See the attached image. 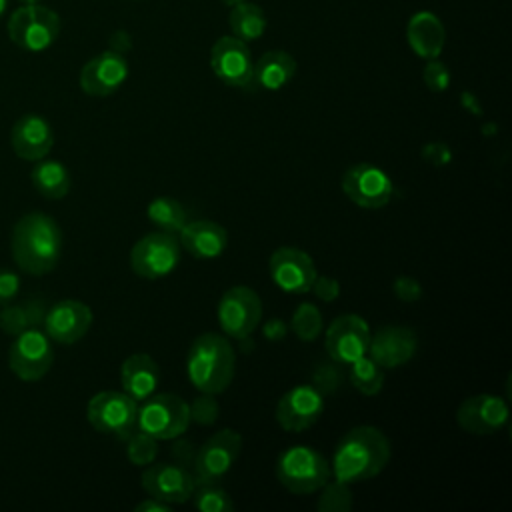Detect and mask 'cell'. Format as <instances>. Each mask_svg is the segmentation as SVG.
I'll use <instances>...</instances> for the list:
<instances>
[{
  "label": "cell",
  "instance_id": "1",
  "mask_svg": "<svg viewBox=\"0 0 512 512\" xmlns=\"http://www.w3.org/2000/svg\"><path fill=\"white\" fill-rule=\"evenodd\" d=\"M390 460V440L374 426H356L348 430L332 456L330 472L346 484L366 482L378 476Z\"/></svg>",
  "mask_w": 512,
  "mask_h": 512
},
{
  "label": "cell",
  "instance_id": "2",
  "mask_svg": "<svg viewBox=\"0 0 512 512\" xmlns=\"http://www.w3.org/2000/svg\"><path fill=\"white\" fill-rule=\"evenodd\" d=\"M62 232L54 218L30 212L12 230V256L20 270L40 276L48 274L60 260Z\"/></svg>",
  "mask_w": 512,
  "mask_h": 512
},
{
  "label": "cell",
  "instance_id": "3",
  "mask_svg": "<svg viewBox=\"0 0 512 512\" xmlns=\"http://www.w3.org/2000/svg\"><path fill=\"white\" fill-rule=\"evenodd\" d=\"M236 354L230 342L216 332L196 336L188 350L186 372L196 390L204 394L224 392L234 378Z\"/></svg>",
  "mask_w": 512,
  "mask_h": 512
},
{
  "label": "cell",
  "instance_id": "4",
  "mask_svg": "<svg viewBox=\"0 0 512 512\" xmlns=\"http://www.w3.org/2000/svg\"><path fill=\"white\" fill-rule=\"evenodd\" d=\"M330 476V462L312 446H290L276 462V478L292 494L318 492Z\"/></svg>",
  "mask_w": 512,
  "mask_h": 512
},
{
  "label": "cell",
  "instance_id": "5",
  "mask_svg": "<svg viewBox=\"0 0 512 512\" xmlns=\"http://www.w3.org/2000/svg\"><path fill=\"white\" fill-rule=\"evenodd\" d=\"M188 402L176 394L160 392L138 402L136 428L156 440H174L190 426Z\"/></svg>",
  "mask_w": 512,
  "mask_h": 512
},
{
  "label": "cell",
  "instance_id": "6",
  "mask_svg": "<svg viewBox=\"0 0 512 512\" xmlns=\"http://www.w3.org/2000/svg\"><path fill=\"white\" fill-rule=\"evenodd\" d=\"M6 30L16 46L28 52H40L52 46L58 38L60 16L48 6L24 4L10 14Z\"/></svg>",
  "mask_w": 512,
  "mask_h": 512
},
{
  "label": "cell",
  "instance_id": "7",
  "mask_svg": "<svg viewBox=\"0 0 512 512\" xmlns=\"http://www.w3.org/2000/svg\"><path fill=\"white\" fill-rule=\"evenodd\" d=\"M180 262V242L170 232H152L136 240L130 250V268L136 276L158 280L176 270Z\"/></svg>",
  "mask_w": 512,
  "mask_h": 512
},
{
  "label": "cell",
  "instance_id": "8",
  "mask_svg": "<svg viewBox=\"0 0 512 512\" xmlns=\"http://www.w3.org/2000/svg\"><path fill=\"white\" fill-rule=\"evenodd\" d=\"M138 402L126 392L104 390L90 398L86 416L94 430L126 440L136 430Z\"/></svg>",
  "mask_w": 512,
  "mask_h": 512
},
{
  "label": "cell",
  "instance_id": "9",
  "mask_svg": "<svg viewBox=\"0 0 512 512\" xmlns=\"http://www.w3.org/2000/svg\"><path fill=\"white\" fill-rule=\"evenodd\" d=\"M262 320V300L250 286L228 288L218 302V324L230 338L250 336Z\"/></svg>",
  "mask_w": 512,
  "mask_h": 512
},
{
  "label": "cell",
  "instance_id": "10",
  "mask_svg": "<svg viewBox=\"0 0 512 512\" xmlns=\"http://www.w3.org/2000/svg\"><path fill=\"white\" fill-rule=\"evenodd\" d=\"M54 362L52 340L40 328H30L14 336L8 352L10 370L26 382H36L50 370Z\"/></svg>",
  "mask_w": 512,
  "mask_h": 512
},
{
  "label": "cell",
  "instance_id": "11",
  "mask_svg": "<svg viewBox=\"0 0 512 512\" xmlns=\"http://www.w3.org/2000/svg\"><path fill=\"white\" fill-rule=\"evenodd\" d=\"M240 450H242V436L236 430L224 428L214 432L196 450L194 464H192L196 484L222 480L238 460Z\"/></svg>",
  "mask_w": 512,
  "mask_h": 512
},
{
  "label": "cell",
  "instance_id": "12",
  "mask_svg": "<svg viewBox=\"0 0 512 512\" xmlns=\"http://www.w3.org/2000/svg\"><path fill=\"white\" fill-rule=\"evenodd\" d=\"M342 190L346 198L352 200L356 206L378 210L392 200L394 184L380 166L370 162H358L344 172Z\"/></svg>",
  "mask_w": 512,
  "mask_h": 512
},
{
  "label": "cell",
  "instance_id": "13",
  "mask_svg": "<svg viewBox=\"0 0 512 512\" xmlns=\"http://www.w3.org/2000/svg\"><path fill=\"white\" fill-rule=\"evenodd\" d=\"M370 328L358 314H342L334 318L326 330V352L340 364H352L368 354Z\"/></svg>",
  "mask_w": 512,
  "mask_h": 512
},
{
  "label": "cell",
  "instance_id": "14",
  "mask_svg": "<svg viewBox=\"0 0 512 512\" xmlns=\"http://www.w3.org/2000/svg\"><path fill=\"white\" fill-rule=\"evenodd\" d=\"M142 488L148 496L166 504H184L196 488V478L178 462H152L142 472Z\"/></svg>",
  "mask_w": 512,
  "mask_h": 512
},
{
  "label": "cell",
  "instance_id": "15",
  "mask_svg": "<svg viewBox=\"0 0 512 512\" xmlns=\"http://www.w3.org/2000/svg\"><path fill=\"white\" fill-rule=\"evenodd\" d=\"M268 270L272 282L288 294L308 292L318 274L310 254L294 246H282L274 250L268 260Z\"/></svg>",
  "mask_w": 512,
  "mask_h": 512
},
{
  "label": "cell",
  "instance_id": "16",
  "mask_svg": "<svg viewBox=\"0 0 512 512\" xmlns=\"http://www.w3.org/2000/svg\"><path fill=\"white\" fill-rule=\"evenodd\" d=\"M322 412V392L310 384H298L280 396L276 404V422L288 432H302L314 426Z\"/></svg>",
  "mask_w": 512,
  "mask_h": 512
},
{
  "label": "cell",
  "instance_id": "17",
  "mask_svg": "<svg viewBox=\"0 0 512 512\" xmlns=\"http://www.w3.org/2000/svg\"><path fill=\"white\" fill-rule=\"evenodd\" d=\"M212 72L228 86L250 88L254 60L246 42L236 36H222L210 50Z\"/></svg>",
  "mask_w": 512,
  "mask_h": 512
},
{
  "label": "cell",
  "instance_id": "18",
  "mask_svg": "<svg viewBox=\"0 0 512 512\" xmlns=\"http://www.w3.org/2000/svg\"><path fill=\"white\" fill-rule=\"evenodd\" d=\"M508 404L494 394H476L466 398L456 412V422L462 430L476 436L500 432L508 422Z\"/></svg>",
  "mask_w": 512,
  "mask_h": 512
},
{
  "label": "cell",
  "instance_id": "19",
  "mask_svg": "<svg viewBox=\"0 0 512 512\" xmlns=\"http://www.w3.org/2000/svg\"><path fill=\"white\" fill-rule=\"evenodd\" d=\"M128 78V62L120 52L106 50L90 58L80 70V88L88 96L104 98L114 94Z\"/></svg>",
  "mask_w": 512,
  "mask_h": 512
},
{
  "label": "cell",
  "instance_id": "20",
  "mask_svg": "<svg viewBox=\"0 0 512 512\" xmlns=\"http://www.w3.org/2000/svg\"><path fill=\"white\" fill-rule=\"evenodd\" d=\"M92 324V310L80 300H60L44 316V332L58 344L82 340Z\"/></svg>",
  "mask_w": 512,
  "mask_h": 512
},
{
  "label": "cell",
  "instance_id": "21",
  "mask_svg": "<svg viewBox=\"0 0 512 512\" xmlns=\"http://www.w3.org/2000/svg\"><path fill=\"white\" fill-rule=\"evenodd\" d=\"M418 348L416 334L406 326H384L370 336L368 356L382 368H396L406 364Z\"/></svg>",
  "mask_w": 512,
  "mask_h": 512
},
{
  "label": "cell",
  "instance_id": "22",
  "mask_svg": "<svg viewBox=\"0 0 512 512\" xmlns=\"http://www.w3.org/2000/svg\"><path fill=\"white\" fill-rule=\"evenodd\" d=\"M180 248L198 260L218 258L228 246V232L214 220H192L178 232Z\"/></svg>",
  "mask_w": 512,
  "mask_h": 512
},
{
  "label": "cell",
  "instance_id": "23",
  "mask_svg": "<svg viewBox=\"0 0 512 512\" xmlns=\"http://www.w3.org/2000/svg\"><path fill=\"white\" fill-rule=\"evenodd\" d=\"M12 148L16 156L22 160H40L46 158L54 144V134L50 124L38 116V114H26L22 116L10 134Z\"/></svg>",
  "mask_w": 512,
  "mask_h": 512
},
{
  "label": "cell",
  "instance_id": "24",
  "mask_svg": "<svg viewBox=\"0 0 512 512\" xmlns=\"http://www.w3.org/2000/svg\"><path fill=\"white\" fill-rule=\"evenodd\" d=\"M122 392H126L136 402L152 396L160 382V368L156 360L146 352L130 354L120 368Z\"/></svg>",
  "mask_w": 512,
  "mask_h": 512
},
{
  "label": "cell",
  "instance_id": "25",
  "mask_svg": "<svg viewBox=\"0 0 512 512\" xmlns=\"http://www.w3.org/2000/svg\"><path fill=\"white\" fill-rule=\"evenodd\" d=\"M406 38L410 48L426 60H434L440 56L444 42H446V30L438 16L432 12H418L410 18L406 28Z\"/></svg>",
  "mask_w": 512,
  "mask_h": 512
},
{
  "label": "cell",
  "instance_id": "26",
  "mask_svg": "<svg viewBox=\"0 0 512 512\" xmlns=\"http://www.w3.org/2000/svg\"><path fill=\"white\" fill-rule=\"evenodd\" d=\"M296 74V60L284 50H270L254 62L250 86L262 90H280Z\"/></svg>",
  "mask_w": 512,
  "mask_h": 512
},
{
  "label": "cell",
  "instance_id": "27",
  "mask_svg": "<svg viewBox=\"0 0 512 512\" xmlns=\"http://www.w3.org/2000/svg\"><path fill=\"white\" fill-rule=\"evenodd\" d=\"M44 316H46V306L42 300H24V302H8L6 306H2L0 312V328L10 334L16 336L24 330L30 328H38L40 324H44Z\"/></svg>",
  "mask_w": 512,
  "mask_h": 512
},
{
  "label": "cell",
  "instance_id": "28",
  "mask_svg": "<svg viewBox=\"0 0 512 512\" xmlns=\"http://www.w3.org/2000/svg\"><path fill=\"white\" fill-rule=\"evenodd\" d=\"M32 184L44 198L60 200L70 190V172L58 160L40 158L32 170Z\"/></svg>",
  "mask_w": 512,
  "mask_h": 512
},
{
  "label": "cell",
  "instance_id": "29",
  "mask_svg": "<svg viewBox=\"0 0 512 512\" xmlns=\"http://www.w3.org/2000/svg\"><path fill=\"white\" fill-rule=\"evenodd\" d=\"M230 28L234 36L242 42H252L260 38L266 30V16L260 6L248 4V2H238L232 6L230 12Z\"/></svg>",
  "mask_w": 512,
  "mask_h": 512
},
{
  "label": "cell",
  "instance_id": "30",
  "mask_svg": "<svg viewBox=\"0 0 512 512\" xmlns=\"http://www.w3.org/2000/svg\"><path fill=\"white\" fill-rule=\"evenodd\" d=\"M146 216L160 232H170V234H178L182 226L188 222L184 206L170 196L154 198L146 208Z\"/></svg>",
  "mask_w": 512,
  "mask_h": 512
},
{
  "label": "cell",
  "instance_id": "31",
  "mask_svg": "<svg viewBox=\"0 0 512 512\" xmlns=\"http://www.w3.org/2000/svg\"><path fill=\"white\" fill-rule=\"evenodd\" d=\"M348 366H350V382L358 392H362L366 396H374L382 390L384 368L378 362H374L368 354L354 360Z\"/></svg>",
  "mask_w": 512,
  "mask_h": 512
},
{
  "label": "cell",
  "instance_id": "32",
  "mask_svg": "<svg viewBox=\"0 0 512 512\" xmlns=\"http://www.w3.org/2000/svg\"><path fill=\"white\" fill-rule=\"evenodd\" d=\"M190 498L192 504L202 512H230L234 508L232 498L224 488L218 486V482L196 484Z\"/></svg>",
  "mask_w": 512,
  "mask_h": 512
},
{
  "label": "cell",
  "instance_id": "33",
  "mask_svg": "<svg viewBox=\"0 0 512 512\" xmlns=\"http://www.w3.org/2000/svg\"><path fill=\"white\" fill-rule=\"evenodd\" d=\"M290 326H292V332L300 340H304V342L316 340L322 332V312H320V308L312 302L300 304L292 314Z\"/></svg>",
  "mask_w": 512,
  "mask_h": 512
},
{
  "label": "cell",
  "instance_id": "34",
  "mask_svg": "<svg viewBox=\"0 0 512 512\" xmlns=\"http://www.w3.org/2000/svg\"><path fill=\"white\" fill-rule=\"evenodd\" d=\"M320 490L322 492L316 502V508L320 512H348L354 504L350 484L342 480H336V478L332 482L328 480Z\"/></svg>",
  "mask_w": 512,
  "mask_h": 512
},
{
  "label": "cell",
  "instance_id": "35",
  "mask_svg": "<svg viewBox=\"0 0 512 512\" xmlns=\"http://www.w3.org/2000/svg\"><path fill=\"white\" fill-rule=\"evenodd\" d=\"M126 456L134 466H148L158 456V440L136 428L126 438Z\"/></svg>",
  "mask_w": 512,
  "mask_h": 512
},
{
  "label": "cell",
  "instance_id": "36",
  "mask_svg": "<svg viewBox=\"0 0 512 512\" xmlns=\"http://www.w3.org/2000/svg\"><path fill=\"white\" fill-rule=\"evenodd\" d=\"M188 408H190V420H194L202 426L214 424L218 418V412H220V406H218L214 394H204V392L192 404H188Z\"/></svg>",
  "mask_w": 512,
  "mask_h": 512
},
{
  "label": "cell",
  "instance_id": "37",
  "mask_svg": "<svg viewBox=\"0 0 512 512\" xmlns=\"http://www.w3.org/2000/svg\"><path fill=\"white\" fill-rule=\"evenodd\" d=\"M424 82L430 90L442 92L450 84V70L442 62H438L436 58L428 60V64L424 68Z\"/></svg>",
  "mask_w": 512,
  "mask_h": 512
},
{
  "label": "cell",
  "instance_id": "38",
  "mask_svg": "<svg viewBox=\"0 0 512 512\" xmlns=\"http://www.w3.org/2000/svg\"><path fill=\"white\" fill-rule=\"evenodd\" d=\"M20 290V278L16 272L0 268V306H6L16 298Z\"/></svg>",
  "mask_w": 512,
  "mask_h": 512
},
{
  "label": "cell",
  "instance_id": "39",
  "mask_svg": "<svg viewBox=\"0 0 512 512\" xmlns=\"http://www.w3.org/2000/svg\"><path fill=\"white\" fill-rule=\"evenodd\" d=\"M310 290H312V292L316 294V298H320L322 302H332V300H336L338 294H340V286H338V282H336L334 278H330V276H318V274H316V278H314Z\"/></svg>",
  "mask_w": 512,
  "mask_h": 512
},
{
  "label": "cell",
  "instance_id": "40",
  "mask_svg": "<svg viewBox=\"0 0 512 512\" xmlns=\"http://www.w3.org/2000/svg\"><path fill=\"white\" fill-rule=\"evenodd\" d=\"M394 292L404 302H414L420 298V284L412 278H398L394 284Z\"/></svg>",
  "mask_w": 512,
  "mask_h": 512
},
{
  "label": "cell",
  "instance_id": "41",
  "mask_svg": "<svg viewBox=\"0 0 512 512\" xmlns=\"http://www.w3.org/2000/svg\"><path fill=\"white\" fill-rule=\"evenodd\" d=\"M172 456L176 458V462L178 464H182V466H192L194 464V456H196V450H194V446L190 444V442H184V440H180V442H176L174 444V448H172Z\"/></svg>",
  "mask_w": 512,
  "mask_h": 512
},
{
  "label": "cell",
  "instance_id": "42",
  "mask_svg": "<svg viewBox=\"0 0 512 512\" xmlns=\"http://www.w3.org/2000/svg\"><path fill=\"white\" fill-rule=\"evenodd\" d=\"M168 510H170V504H166L158 498H152V496H148L146 500H142L136 506V512H168Z\"/></svg>",
  "mask_w": 512,
  "mask_h": 512
},
{
  "label": "cell",
  "instance_id": "43",
  "mask_svg": "<svg viewBox=\"0 0 512 512\" xmlns=\"http://www.w3.org/2000/svg\"><path fill=\"white\" fill-rule=\"evenodd\" d=\"M264 332H266V336H268V338H282V336H284V332H286V324H284L280 318H274L272 322H268V324H266Z\"/></svg>",
  "mask_w": 512,
  "mask_h": 512
},
{
  "label": "cell",
  "instance_id": "44",
  "mask_svg": "<svg viewBox=\"0 0 512 512\" xmlns=\"http://www.w3.org/2000/svg\"><path fill=\"white\" fill-rule=\"evenodd\" d=\"M6 8H8V0H0V18L4 16V12H6Z\"/></svg>",
  "mask_w": 512,
  "mask_h": 512
},
{
  "label": "cell",
  "instance_id": "45",
  "mask_svg": "<svg viewBox=\"0 0 512 512\" xmlns=\"http://www.w3.org/2000/svg\"><path fill=\"white\" fill-rule=\"evenodd\" d=\"M224 4H228V6H234V4H238V2H244V0H222Z\"/></svg>",
  "mask_w": 512,
  "mask_h": 512
},
{
  "label": "cell",
  "instance_id": "46",
  "mask_svg": "<svg viewBox=\"0 0 512 512\" xmlns=\"http://www.w3.org/2000/svg\"><path fill=\"white\" fill-rule=\"evenodd\" d=\"M22 4H40L42 0H20Z\"/></svg>",
  "mask_w": 512,
  "mask_h": 512
}]
</instances>
